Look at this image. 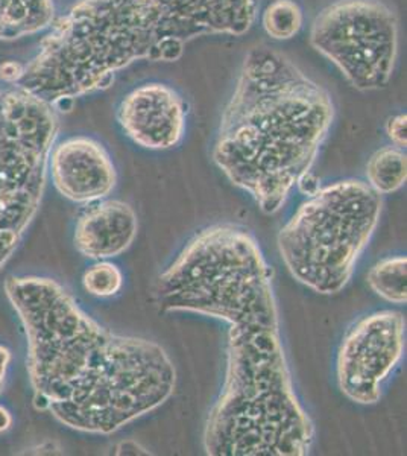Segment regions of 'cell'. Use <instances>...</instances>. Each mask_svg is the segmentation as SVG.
Listing matches in <instances>:
<instances>
[{"instance_id": "cell-9", "label": "cell", "mask_w": 407, "mask_h": 456, "mask_svg": "<svg viewBox=\"0 0 407 456\" xmlns=\"http://www.w3.org/2000/svg\"><path fill=\"white\" fill-rule=\"evenodd\" d=\"M118 120L126 137L140 148L172 150L186 134L187 105L167 84H142L120 101Z\"/></svg>"}, {"instance_id": "cell-2", "label": "cell", "mask_w": 407, "mask_h": 456, "mask_svg": "<svg viewBox=\"0 0 407 456\" xmlns=\"http://www.w3.org/2000/svg\"><path fill=\"white\" fill-rule=\"evenodd\" d=\"M5 294L28 339L36 404L70 429L110 436L159 410L175 391L169 353L110 332L47 277H10Z\"/></svg>"}, {"instance_id": "cell-7", "label": "cell", "mask_w": 407, "mask_h": 456, "mask_svg": "<svg viewBox=\"0 0 407 456\" xmlns=\"http://www.w3.org/2000/svg\"><path fill=\"white\" fill-rule=\"evenodd\" d=\"M406 318L402 312L377 311L362 316L342 338L336 379L342 395L357 404H376L383 385L402 362Z\"/></svg>"}, {"instance_id": "cell-8", "label": "cell", "mask_w": 407, "mask_h": 456, "mask_svg": "<svg viewBox=\"0 0 407 456\" xmlns=\"http://www.w3.org/2000/svg\"><path fill=\"white\" fill-rule=\"evenodd\" d=\"M57 134L53 105L0 81V182L45 169Z\"/></svg>"}, {"instance_id": "cell-13", "label": "cell", "mask_w": 407, "mask_h": 456, "mask_svg": "<svg viewBox=\"0 0 407 456\" xmlns=\"http://www.w3.org/2000/svg\"><path fill=\"white\" fill-rule=\"evenodd\" d=\"M406 178V152L398 146L376 151L366 165V183L379 195L397 192L404 186Z\"/></svg>"}, {"instance_id": "cell-17", "label": "cell", "mask_w": 407, "mask_h": 456, "mask_svg": "<svg viewBox=\"0 0 407 456\" xmlns=\"http://www.w3.org/2000/svg\"><path fill=\"white\" fill-rule=\"evenodd\" d=\"M406 120V114H395V116H392V118L387 119V126H385L387 137H389V141L392 142V145L403 148V150L406 148L407 143Z\"/></svg>"}, {"instance_id": "cell-10", "label": "cell", "mask_w": 407, "mask_h": 456, "mask_svg": "<svg viewBox=\"0 0 407 456\" xmlns=\"http://www.w3.org/2000/svg\"><path fill=\"white\" fill-rule=\"evenodd\" d=\"M47 172L58 192L77 204L109 197L118 183L109 151L87 135L69 137L52 146Z\"/></svg>"}, {"instance_id": "cell-16", "label": "cell", "mask_w": 407, "mask_h": 456, "mask_svg": "<svg viewBox=\"0 0 407 456\" xmlns=\"http://www.w3.org/2000/svg\"><path fill=\"white\" fill-rule=\"evenodd\" d=\"M83 286L90 296L99 298L118 296L124 288V274L113 262L98 260L84 273Z\"/></svg>"}, {"instance_id": "cell-19", "label": "cell", "mask_w": 407, "mask_h": 456, "mask_svg": "<svg viewBox=\"0 0 407 456\" xmlns=\"http://www.w3.org/2000/svg\"><path fill=\"white\" fill-rule=\"evenodd\" d=\"M11 426H12V415L4 404H0V436L5 434Z\"/></svg>"}, {"instance_id": "cell-6", "label": "cell", "mask_w": 407, "mask_h": 456, "mask_svg": "<svg viewBox=\"0 0 407 456\" xmlns=\"http://www.w3.org/2000/svg\"><path fill=\"white\" fill-rule=\"evenodd\" d=\"M309 40L351 87L372 92L387 87L395 70L400 21L382 0H336L314 17Z\"/></svg>"}, {"instance_id": "cell-14", "label": "cell", "mask_w": 407, "mask_h": 456, "mask_svg": "<svg viewBox=\"0 0 407 456\" xmlns=\"http://www.w3.org/2000/svg\"><path fill=\"white\" fill-rule=\"evenodd\" d=\"M368 285L383 300L394 305H406V256H391L377 262L368 274Z\"/></svg>"}, {"instance_id": "cell-11", "label": "cell", "mask_w": 407, "mask_h": 456, "mask_svg": "<svg viewBox=\"0 0 407 456\" xmlns=\"http://www.w3.org/2000/svg\"><path fill=\"white\" fill-rule=\"evenodd\" d=\"M137 230V213L128 202L103 198L90 202L77 218L73 244L88 259H114L133 245Z\"/></svg>"}, {"instance_id": "cell-15", "label": "cell", "mask_w": 407, "mask_h": 456, "mask_svg": "<svg viewBox=\"0 0 407 456\" xmlns=\"http://www.w3.org/2000/svg\"><path fill=\"white\" fill-rule=\"evenodd\" d=\"M305 12L295 0H273L262 12V27L273 40L286 42L298 36Z\"/></svg>"}, {"instance_id": "cell-1", "label": "cell", "mask_w": 407, "mask_h": 456, "mask_svg": "<svg viewBox=\"0 0 407 456\" xmlns=\"http://www.w3.org/2000/svg\"><path fill=\"white\" fill-rule=\"evenodd\" d=\"M163 312L228 324L225 382L204 429L212 456H305L314 426L295 393L273 271L247 228L216 224L184 245L155 281Z\"/></svg>"}, {"instance_id": "cell-18", "label": "cell", "mask_w": 407, "mask_h": 456, "mask_svg": "<svg viewBox=\"0 0 407 456\" xmlns=\"http://www.w3.org/2000/svg\"><path fill=\"white\" fill-rule=\"evenodd\" d=\"M10 348L5 347L4 344H0V393L5 387L6 374H8V369H10Z\"/></svg>"}, {"instance_id": "cell-3", "label": "cell", "mask_w": 407, "mask_h": 456, "mask_svg": "<svg viewBox=\"0 0 407 456\" xmlns=\"http://www.w3.org/2000/svg\"><path fill=\"white\" fill-rule=\"evenodd\" d=\"M257 0H77L53 25L19 86L47 104L107 87L139 61H175L208 36L253 28Z\"/></svg>"}, {"instance_id": "cell-12", "label": "cell", "mask_w": 407, "mask_h": 456, "mask_svg": "<svg viewBox=\"0 0 407 456\" xmlns=\"http://www.w3.org/2000/svg\"><path fill=\"white\" fill-rule=\"evenodd\" d=\"M55 20L53 0H0V42L36 36Z\"/></svg>"}, {"instance_id": "cell-5", "label": "cell", "mask_w": 407, "mask_h": 456, "mask_svg": "<svg viewBox=\"0 0 407 456\" xmlns=\"http://www.w3.org/2000/svg\"><path fill=\"white\" fill-rule=\"evenodd\" d=\"M382 215V195L362 180H340L305 200L279 233V251L295 281L333 296L344 289Z\"/></svg>"}, {"instance_id": "cell-4", "label": "cell", "mask_w": 407, "mask_h": 456, "mask_svg": "<svg viewBox=\"0 0 407 456\" xmlns=\"http://www.w3.org/2000/svg\"><path fill=\"white\" fill-rule=\"evenodd\" d=\"M335 119L330 94L284 53L254 47L224 110L213 161L266 215L283 208Z\"/></svg>"}]
</instances>
